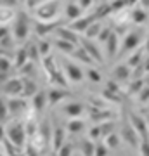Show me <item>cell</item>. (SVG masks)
I'll return each instance as SVG.
<instances>
[{
    "label": "cell",
    "instance_id": "2e32d148",
    "mask_svg": "<svg viewBox=\"0 0 149 156\" xmlns=\"http://www.w3.org/2000/svg\"><path fill=\"white\" fill-rule=\"evenodd\" d=\"M68 92L66 90H62V89H54V90H49L47 92V97H49V104L50 106H55L57 102H61L64 97H68Z\"/></svg>",
    "mask_w": 149,
    "mask_h": 156
},
{
    "label": "cell",
    "instance_id": "f1b7e54d",
    "mask_svg": "<svg viewBox=\"0 0 149 156\" xmlns=\"http://www.w3.org/2000/svg\"><path fill=\"white\" fill-rule=\"evenodd\" d=\"M75 57H78L80 61H83V62H88V64H92V62H95L92 57H90V54H88L87 50L83 49V47H78L76 50H75V54H73Z\"/></svg>",
    "mask_w": 149,
    "mask_h": 156
},
{
    "label": "cell",
    "instance_id": "681fc988",
    "mask_svg": "<svg viewBox=\"0 0 149 156\" xmlns=\"http://www.w3.org/2000/svg\"><path fill=\"white\" fill-rule=\"evenodd\" d=\"M5 139H7V130L4 128V125L0 123V142H4Z\"/></svg>",
    "mask_w": 149,
    "mask_h": 156
},
{
    "label": "cell",
    "instance_id": "7dc6e473",
    "mask_svg": "<svg viewBox=\"0 0 149 156\" xmlns=\"http://www.w3.org/2000/svg\"><path fill=\"white\" fill-rule=\"evenodd\" d=\"M78 5L82 7V9H90V7L94 5V0H78Z\"/></svg>",
    "mask_w": 149,
    "mask_h": 156
},
{
    "label": "cell",
    "instance_id": "6f0895ef",
    "mask_svg": "<svg viewBox=\"0 0 149 156\" xmlns=\"http://www.w3.org/2000/svg\"><path fill=\"white\" fill-rule=\"evenodd\" d=\"M147 123H149V122H147Z\"/></svg>",
    "mask_w": 149,
    "mask_h": 156
},
{
    "label": "cell",
    "instance_id": "db71d44e",
    "mask_svg": "<svg viewBox=\"0 0 149 156\" xmlns=\"http://www.w3.org/2000/svg\"><path fill=\"white\" fill-rule=\"evenodd\" d=\"M4 82H7V73L0 71V83H4Z\"/></svg>",
    "mask_w": 149,
    "mask_h": 156
},
{
    "label": "cell",
    "instance_id": "11a10c76",
    "mask_svg": "<svg viewBox=\"0 0 149 156\" xmlns=\"http://www.w3.org/2000/svg\"><path fill=\"white\" fill-rule=\"evenodd\" d=\"M5 56V50H4V47H0V57Z\"/></svg>",
    "mask_w": 149,
    "mask_h": 156
},
{
    "label": "cell",
    "instance_id": "ac0fdd59",
    "mask_svg": "<svg viewBox=\"0 0 149 156\" xmlns=\"http://www.w3.org/2000/svg\"><path fill=\"white\" fill-rule=\"evenodd\" d=\"M113 76L120 82H125L130 78V66L128 64H118V66L113 69Z\"/></svg>",
    "mask_w": 149,
    "mask_h": 156
},
{
    "label": "cell",
    "instance_id": "bcb514c9",
    "mask_svg": "<svg viewBox=\"0 0 149 156\" xmlns=\"http://www.w3.org/2000/svg\"><path fill=\"white\" fill-rule=\"evenodd\" d=\"M140 154L142 156H149V140H140Z\"/></svg>",
    "mask_w": 149,
    "mask_h": 156
},
{
    "label": "cell",
    "instance_id": "277c9868",
    "mask_svg": "<svg viewBox=\"0 0 149 156\" xmlns=\"http://www.w3.org/2000/svg\"><path fill=\"white\" fill-rule=\"evenodd\" d=\"M140 42H142V35L139 33V31H128V33L125 35V38H123L122 47H120L122 54H128V52L135 50L139 45H140Z\"/></svg>",
    "mask_w": 149,
    "mask_h": 156
},
{
    "label": "cell",
    "instance_id": "44dd1931",
    "mask_svg": "<svg viewBox=\"0 0 149 156\" xmlns=\"http://www.w3.org/2000/svg\"><path fill=\"white\" fill-rule=\"evenodd\" d=\"M38 92L37 90V83L30 78H23V97H30V95H35Z\"/></svg>",
    "mask_w": 149,
    "mask_h": 156
},
{
    "label": "cell",
    "instance_id": "f6af8a7d",
    "mask_svg": "<svg viewBox=\"0 0 149 156\" xmlns=\"http://www.w3.org/2000/svg\"><path fill=\"white\" fill-rule=\"evenodd\" d=\"M139 101H140V102H147V101H149V87H144V89L140 90V94H139Z\"/></svg>",
    "mask_w": 149,
    "mask_h": 156
},
{
    "label": "cell",
    "instance_id": "f5cc1de1",
    "mask_svg": "<svg viewBox=\"0 0 149 156\" xmlns=\"http://www.w3.org/2000/svg\"><path fill=\"white\" fill-rule=\"evenodd\" d=\"M139 5L146 9V11H149V0H139Z\"/></svg>",
    "mask_w": 149,
    "mask_h": 156
},
{
    "label": "cell",
    "instance_id": "9a60e30c",
    "mask_svg": "<svg viewBox=\"0 0 149 156\" xmlns=\"http://www.w3.org/2000/svg\"><path fill=\"white\" fill-rule=\"evenodd\" d=\"M118 47H120V40H118V33L113 30V33L109 35V38L106 42V49H108V57H113L116 56L118 52Z\"/></svg>",
    "mask_w": 149,
    "mask_h": 156
},
{
    "label": "cell",
    "instance_id": "603a6c76",
    "mask_svg": "<svg viewBox=\"0 0 149 156\" xmlns=\"http://www.w3.org/2000/svg\"><path fill=\"white\" fill-rule=\"evenodd\" d=\"M28 61H30V57H28V45L26 47L17 49V52H16V64H14V66H16L17 69H21Z\"/></svg>",
    "mask_w": 149,
    "mask_h": 156
},
{
    "label": "cell",
    "instance_id": "d590c367",
    "mask_svg": "<svg viewBox=\"0 0 149 156\" xmlns=\"http://www.w3.org/2000/svg\"><path fill=\"white\" fill-rule=\"evenodd\" d=\"M87 76L90 82H94V83H99L101 80H102V76H101V73L97 71V69H94V68H90L87 71Z\"/></svg>",
    "mask_w": 149,
    "mask_h": 156
},
{
    "label": "cell",
    "instance_id": "d6986e66",
    "mask_svg": "<svg viewBox=\"0 0 149 156\" xmlns=\"http://www.w3.org/2000/svg\"><path fill=\"white\" fill-rule=\"evenodd\" d=\"M7 106H9V113H11V115H19L23 109H26V102H24V99H16V97H12V99L7 102Z\"/></svg>",
    "mask_w": 149,
    "mask_h": 156
},
{
    "label": "cell",
    "instance_id": "e575fe53",
    "mask_svg": "<svg viewBox=\"0 0 149 156\" xmlns=\"http://www.w3.org/2000/svg\"><path fill=\"white\" fill-rule=\"evenodd\" d=\"M4 144H5V151H7V156H21L19 153H17V149L19 147H16V146L12 144L9 139H5L4 140Z\"/></svg>",
    "mask_w": 149,
    "mask_h": 156
},
{
    "label": "cell",
    "instance_id": "ba28073f",
    "mask_svg": "<svg viewBox=\"0 0 149 156\" xmlns=\"http://www.w3.org/2000/svg\"><path fill=\"white\" fill-rule=\"evenodd\" d=\"M64 71H66V76L75 82V83H80L83 80V71L82 68L76 66V64H73V62H64Z\"/></svg>",
    "mask_w": 149,
    "mask_h": 156
},
{
    "label": "cell",
    "instance_id": "8992f818",
    "mask_svg": "<svg viewBox=\"0 0 149 156\" xmlns=\"http://www.w3.org/2000/svg\"><path fill=\"white\" fill-rule=\"evenodd\" d=\"M95 14H92V16H85V17H80V19H76V21H71L69 24H68V28L73 30L75 33H85L88 30V26L92 24V23H95Z\"/></svg>",
    "mask_w": 149,
    "mask_h": 156
},
{
    "label": "cell",
    "instance_id": "d6a6232c",
    "mask_svg": "<svg viewBox=\"0 0 149 156\" xmlns=\"http://www.w3.org/2000/svg\"><path fill=\"white\" fill-rule=\"evenodd\" d=\"M44 68H45V71L49 73H54L55 69H57V66L54 64V57L52 56H47V57H44Z\"/></svg>",
    "mask_w": 149,
    "mask_h": 156
},
{
    "label": "cell",
    "instance_id": "3957f363",
    "mask_svg": "<svg viewBox=\"0 0 149 156\" xmlns=\"http://www.w3.org/2000/svg\"><path fill=\"white\" fill-rule=\"evenodd\" d=\"M30 33V17L24 12L16 14V23H14V38L23 42Z\"/></svg>",
    "mask_w": 149,
    "mask_h": 156
},
{
    "label": "cell",
    "instance_id": "c3c4849f",
    "mask_svg": "<svg viewBox=\"0 0 149 156\" xmlns=\"http://www.w3.org/2000/svg\"><path fill=\"white\" fill-rule=\"evenodd\" d=\"M45 0H26V5L30 7V9H37V7L40 5V4H44Z\"/></svg>",
    "mask_w": 149,
    "mask_h": 156
},
{
    "label": "cell",
    "instance_id": "cb8c5ba5",
    "mask_svg": "<svg viewBox=\"0 0 149 156\" xmlns=\"http://www.w3.org/2000/svg\"><path fill=\"white\" fill-rule=\"evenodd\" d=\"M82 7L78 5V4H68L66 5V16L68 19H71V21H76L82 17Z\"/></svg>",
    "mask_w": 149,
    "mask_h": 156
},
{
    "label": "cell",
    "instance_id": "d4e9b609",
    "mask_svg": "<svg viewBox=\"0 0 149 156\" xmlns=\"http://www.w3.org/2000/svg\"><path fill=\"white\" fill-rule=\"evenodd\" d=\"M55 47L61 50V52H64V54H75V50H76V45L75 44L66 42V40H61V38L55 40Z\"/></svg>",
    "mask_w": 149,
    "mask_h": 156
},
{
    "label": "cell",
    "instance_id": "5b68a950",
    "mask_svg": "<svg viewBox=\"0 0 149 156\" xmlns=\"http://www.w3.org/2000/svg\"><path fill=\"white\" fill-rule=\"evenodd\" d=\"M130 123H132V127L135 128V132L139 134V137L142 135V140H149V123L140 118L139 115L132 113L130 115Z\"/></svg>",
    "mask_w": 149,
    "mask_h": 156
},
{
    "label": "cell",
    "instance_id": "6da1fadb",
    "mask_svg": "<svg viewBox=\"0 0 149 156\" xmlns=\"http://www.w3.org/2000/svg\"><path fill=\"white\" fill-rule=\"evenodd\" d=\"M35 14L38 17V21L52 23L59 16V0H45L44 4H40L35 9Z\"/></svg>",
    "mask_w": 149,
    "mask_h": 156
},
{
    "label": "cell",
    "instance_id": "4316f807",
    "mask_svg": "<svg viewBox=\"0 0 149 156\" xmlns=\"http://www.w3.org/2000/svg\"><path fill=\"white\" fill-rule=\"evenodd\" d=\"M101 30H102V26H101V23H92L90 26H88V30L85 31V37H87V40H94L99 37Z\"/></svg>",
    "mask_w": 149,
    "mask_h": 156
},
{
    "label": "cell",
    "instance_id": "ee69618b",
    "mask_svg": "<svg viewBox=\"0 0 149 156\" xmlns=\"http://www.w3.org/2000/svg\"><path fill=\"white\" fill-rule=\"evenodd\" d=\"M94 156H108V146L106 144H97L95 146Z\"/></svg>",
    "mask_w": 149,
    "mask_h": 156
},
{
    "label": "cell",
    "instance_id": "7402d4cb",
    "mask_svg": "<svg viewBox=\"0 0 149 156\" xmlns=\"http://www.w3.org/2000/svg\"><path fill=\"white\" fill-rule=\"evenodd\" d=\"M52 146H54L55 153L64 146V130L62 128H55L52 132Z\"/></svg>",
    "mask_w": 149,
    "mask_h": 156
},
{
    "label": "cell",
    "instance_id": "74e56055",
    "mask_svg": "<svg viewBox=\"0 0 149 156\" xmlns=\"http://www.w3.org/2000/svg\"><path fill=\"white\" fill-rule=\"evenodd\" d=\"M38 50H40V56H50L49 52H50V44L49 42H45V40H42V42H38Z\"/></svg>",
    "mask_w": 149,
    "mask_h": 156
},
{
    "label": "cell",
    "instance_id": "9f6ffc18",
    "mask_svg": "<svg viewBox=\"0 0 149 156\" xmlns=\"http://www.w3.org/2000/svg\"><path fill=\"white\" fill-rule=\"evenodd\" d=\"M0 156H5V154H2V153H0Z\"/></svg>",
    "mask_w": 149,
    "mask_h": 156
},
{
    "label": "cell",
    "instance_id": "f907efd6",
    "mask_svg": "<svg viewBox=\"0 0 149 156\" xmlns=\"http://www.w3.org/2000/svg\"><path fill=\"white\" fill-rule=\"evenodd\" d=\"M5 37H9V30H7V26L4 24V26L0 28V40H2V38H5Z\"/></svg>",
    "mask_w": 149,
    "mask_h": 156
},
{
    "label": "cell",
    "instance_id": "7bdbcfd3",
    "mask_svg": "<svg viewBox=\"0 0 149 156\" xmlns=\"http://www.w3.org/2000/svg\"><path fill=\"white\" fill-rule=\"evenodd\" d=\"M9 69H11V61H9L5 56L0 57V71H2V73H7Z\"/></svg>",
    "mask_w": 149,
    "mask_h": 156
},
{
    "label": "cell",
    "instance_id": "ab89813d",
    "mask_svg": "<svg viewBox=\"0 0 149 156\" xmlns=\"http://www.w3.org/2000/svg\"><path fill=\"white\" fill-rule=\"evenodd\" d=\"M127 64H128L130 68L139 66V64H140V52H135V54H132V56L127 59Z\"/></svg>",
    "mask_w": 149,
    "mask_h": 156
},
{
    "label": "cell",
    "instance_id": "b9f144b4",
    "mask_svg": "<svg viewBox=\"0 0 149 156\" xmlns=\"http://www.w3.org/2000/svg\"><path fill=\"white\" fill-rule=\"evenodd\" d=\"M73 154V144H64L57 151V156H71Z\"/></svg>",
    "mask_w": 149,
    "mask_h": 156
},
{
    "label": "cell",
    "instance_id": "4dcf8cb0",
    "mask_svg": "<svg viewBox=\"0 0 149 156\" xmlns=\"http://www.w3.org/2000/svg\"><path fill=\"white\" fill-rule=\"evenodd\" d=\"M83 128H85V123L80 122V120H71L69 125H68V130H69L71 134H80Z\"/></svg>",
    "mask_w": 149,
    "mask_h": 156
},
{
    "label": "cell",
    "instance_id": "7c38bea8",
    "mask_svg": "<svg viewBox=\"0 0 149 156\" xmlns=\"http://www.w3.org/2000/svg\"><path fill=\"white\" fill-rule=\"evenodd\" d=\"M130 19H132L135 24H146V23L149 21V12L139 5V7H135V9H132V12H130Z\"/></svg>",
    "mask_w": 149,
    "mask_h": 156
},
{
    "label": "cell",
    "instance_id": "83f0119b",
    "mask_svg": "<svg viewBox=\"0 0 149 156\" xmlns=\"http://www.w3.org/2000/svg\"><path fill=\"white\" fill-rule=\"evenodd\" d=\"M49 76H50V82H52V83L59 85V87H62V89H64V87H68V80L62 76L61 71H57V69H55L54 73H50Z\"/></svg>",
    "mask_w": 149,
    "mask_h": 156
},
{
    "label": "cell",
    "instance_id": "52a82bcc",
    "mask_svg": "<svg viewBox=\"0 0 149 156\" xmlns=\"http://www.w3.org/2000/svg\"><path fill=\"white\" fill-rule=\"evenodd\" d=\"M4 92L7 95H21L23 94V78H11V80H7L5 85H4Z\"/></svg>",
    "mask_w": 149,
    "mask_h": 156
},
{
    "label": "cell",
    "instance_id": "9c48e42d",
    "mask_svg": "<svg viewBox=\"0 0 149 156\" xmlns=\"http://www.w3.org/2000/svg\"><path fill=\"white\" fill-rule=\"evenodd\" d=\"M122 137L127 140V144L132 146V147H137V146L140 144V137H139V134L135 132V128L132 127V123H130L128 127H123Z\"/></svg>",
    "mask_w": 149,
    "mask_h": 156
},
{
    "label": "cell",
    "instance_id": "f546056e",
    "mask_svg": "<svg viewBox=\"0 0 149 156\" xmlns=\"http://www.w3.org/2000/svg\"><path fill=\"white\" fill-rule=\"evenodd\" d=\"M28 57L31 62H37L40 59V50H38V45L35 44H30L28 45Z\"/></svg>",
    "mask_w": 149,
    "mask_h": 156
},
{
    "label": "cell",
    "instance_id": "836d02e7",
    "mask_svg": "<svg viewBox=\"0 0 149 156\" xmlns=\"http://www.w3.org/2000/svg\"><path fill=\"white\" fill-rule=\"evenodd\" d=\"M106 146L108 147H118L120 146V137L111 132L109 135H106Z\"/></svg>",
    "mask_w": 149,
    "mask_h": 156
},
{
    "label": "cell",
    "instance_id": "8d00e7d4",
    "mask_svg": "<svg viewBox=\"0 0 149 156\" xmlns=\"http://www.w3.org/2000/svg\"><path fill=\"white\" fill-rule=\"evenodd\" d=\"M37 134H38V132H37V122H35V120H30L28 125H26V135L31 139V137H35Z\"/></svg>",
    "mask_w": 149,
    "mask_h": 156
},
{
    "label": "cell",
    "instance_id": "7a4b0ae2",
    "mask_svg": "<svg viewBox=\"0 0 149 156\" xmlns=\"http://www.w3.org/2000/svg\"><path fill=\"white\" fill-rule=\"evenodd\" d=\"M26 137H28V135H26V128H24V125H23L21 122L12 123L11 127L7 128V139L11 140L16 147H19V149L24 146Z\"/></svg>",
    "mask_w": 149,
    "mask_h": 156
},
{
    "label": "cell",
    "instance_id": "816d5d0a",
    "mask_svg": "<svg viewBox=\"0 0 149 156\" xmlns=\"http://www.w3.org/2000/svg\"><path fill=\"white\" fill-rule=\"evenodd\" d=\"M2 2H4V5L5 7H14L19 0H2Z\"/></svg>",
    "mask_w": 149,
    "mask_h": 156
},
{
    "label": "cell",
    "instance_id": "e0dca14e",
    "mask_svg": "<svg viewBox=\"0 0 149 156\" xmlns=\"http://www.w3.org/2000/svg\"><path fill=\"white\" fill-rule=\"evenodd\" d=\"M111 128H113V125H111V123L94 127L92 130H90V139H99V137H106V135H109L111 134Z\"/></svg>",
    "mask_w": 149,
    "mask_h": 156
},
{
    "label": "cell",
    "instance_id": "4fadbf2b",
    "mask_svg": "<svg viewBox=\"0 0 149 156\" xmlns=\"http://www.w3.org/2000/svg\"><path fill=\"white\" fill-rule=\"evenodd\" d=\"M45 104H49V97H47V92H44V90H38V92L33 95V109H35L37 113L44 111Z\"/></svg>",
    "mask_w": 149,
    "mask_h": 156
},
{
    "label": "cell",
    "instance_id": "30bf717a",
    "mask_svg": "<svg viewBox=\"0 0 149 156\" xmlns=\"http://www.w3.org/2000/svg\"><path fill=\"white\" fill-rule=\"evenodd\" d=\"M57 37L61 40H66V42H71V44L78 45V42H80V38H78V35L73 31V30H69L68 26H57V30L54 31Z\"/></svg>",
    "mask_w": 149,
    "mask_h": 156
},
{
    "label": "cell",
    "instance_id": "1f68e13d",
    "mask_svg": "<svg viewBox=\"0 0 149 156\" xmlns=\"http://www.w3.org/2000/svg\"><path fill=\"white\" fill-rule=\"evenodd\" d=\"M82 153H83V156H94L95 146L92 144V140H83L82 142Z\"/></svg>",
    "mask_w": 149,
    "mask_h": 156
},
{
    "label": "cell",
    "instance_id": "f35d334b",
    "mask_svg": "<svg viewBox=\"0 0 149 156\" xmlns=\"http://www.w3.org/2000/svg\"><path fill=\"white\" fill-rule=\"evenodd\" d=\"M9 116V106H7L4 101L0 99V123H4Z\"/></svg>",
    "mask_w": 149,
    "mask_h": 156
},
{
    "label": "cell",
    "instance_id": "5bb4252c",
    "mask_svg": "<svg viewBox=\"0 0 149 156\" xmlns=\"http://www.w3.org/2000/svg\"><path fill=\"white\" fill-rule=\"evenodd\" d=\"M82 47L87 50L88 54H90V57H92L94 61L102 62V54H101V50L97 49V45H95V44H92L90 40H82Z\"/></svg>",
    "mask_w": 149,
    "mask_h": 156
},
{
    "label": "cell",
    "instance_id": "8fae6325",
    "mask_svg": "<svg viewBox=\"0 0 149 156\" xmlns=\"http://www.w3.org/2000/svg\"><path fill=\"white\" fill-rule=\"evenodd\" d=\"M57 23H45V21H38L35 23V33L38 35V37H47L49 33H54L55 30H57Z\"/></svg>",
    "mask_w": 149,
    "mask_h": 156
},
{
    "label": "cell",
    "instance_id": "ffe728a7",
    "mask_svg": "<svg viewBox=\"0 0 149 156\" xmlns=\"http://www.w3.org/2000/svg\"><path fill=\"white\" fill-rule=\"evenodd\" d=\"M83 109H85V108H83L82 102H69L68 106H64V113L71 118H78L83 113Z\"/></svg>",
    "mask_w": 149,
    "mask_h": 156
},
{
    "label": "cell",
    "instance_id": "484cf974",
    "mask_svg": "<svg viewBox=\"0 0 149 156\" xmlns=\"http://www.w3.org/2000/svg\"><path fill=\"white\" fill-rule=\"evenodd\" d=\"M12 19H16V12L12 11L11 7H0V23L2 24H7V23H11Z\"/></svg>",
    "mask_w": 149,
    "mask_h": 156
},
{
    "label": "cell",
    "instance_id": "60d3db41",
    "mask_svg": "<svg viewBox=\"0 0 149 156\" xmlns=\"http://www.w3.org/2000/svg\"><path fill=\"white\" fill-rule=\"evenodd\" d=\"M111 33H113V28H109V26H108V28H102V30H101V33H99V37H97V40H99V42H104V44H106Z\"/></svg>",
    "mask_w": 149,
    "mask_h": 156
}]
</instances>
